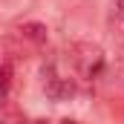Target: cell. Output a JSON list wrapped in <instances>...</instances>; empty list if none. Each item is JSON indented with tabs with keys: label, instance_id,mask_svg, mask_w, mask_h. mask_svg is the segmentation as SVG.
<instances>
[{
	"label": "cell",
	"instance_id": "obj_1",
	"mask_svg": "<svg viewBox=\"0 0 124 124\" xmlns=\"http://www.w3.org/2000/svg\"><path fill=\"white\" fill-rule=\"evenodd\" d=\"M72 55H75L78 66H81L87 75H95V72L101 69V61H104V52H101V46H95V43H72Z\"/></svg>",
	"mask_w": 124,
	"mask_h": 124
},
{
	"label": "cell",
	"instance_id": "obj_2",
	"mask_svg": "<svg viewBox=\"0 0 124 124\" xmlns=\"http://www.w3.org/2000/svg\"><path fill=\"white\" fill-rule=\"evenodd\" d=\"M46 95L55 98V101L72 98V95H75V84H72L69 78H55V75H49V78H46Z\"/></svg>",
	"mask_w": 124,
	"mask_h": 124
},
{
	"label": "cell",
	"instance_id": "obj_3",
	"mask_svg": "<svg viewBox=\"0 0 124 124\" xmlns=\"http://www.w3.org/2000/svg\"><path fill=\"white\" fill-rule=\"evenodd\" d=\"M20 38H26L32 43H46V38H49V29H46V23H38V20H26V23H20Z\"/></svg>",
	"mask_w": 124,
	"mask_h": 124
},
{
	"label": "cell",
	"instance_id": "obj_4",
	"mask_svg": "<svg viewBox=\"0 0 124 124\" xmlns=\"http://www.w3.org/2000/svg\"><path fill=\"white\" fill-rule=\"evenodd\" d=\"M9 90H12V66L0 63V98H6Z\"/></svg>",
	"mask_w": 124,
	"mask_h": 124
},
{
	"label": "cell",
	"instance_id": "obj_5",
	"mask_svg": "<svg viewBox=\"0 0 124 124\" xmlns=\"http://www.w3.org/2000/svg\"><path fill=\"white\" fill-rule=\"evenodd\" d=\"M0 124H29V121L20 110H9V113H0Z\"/></svg>",
	"mask_w": 124,
	"mask_h": 124
},
{
	"label": "cell",
	"instance_id": "obj_6",
	"mask_svg": "<svg viewBox=\"0 0 124 124\" xmlns=\"http://www.w3.org/2000/svg\"><path fill=\"white\" fill-rule=\"evenodd\" d=\"M116 9H118V17H124V0H116Z\"/></svg>",
	"mask_w": 124,
	"mask_h": 124
},
{
	"label": "cell",
	"instance_id": "obj_7",
	"mask_svg": "<svg viewBox=\"0 0 124 124\" xmlns=\"http://www.w3.org/2000/svg\"><path fill=\"white\" fill-rule=\"evenodd\" d=\"M29 124H49L46 118H38V121H29Z\"/></svg>",
	"mask_w": 124,
	"mask_h": 124
},
{
	"label": "cell",
	"instance_id": "obj_8",
	"mask_svg": "<svg viewBox=\"0 0 124 124\" xmlns=\"http://www.w3.org/2000/svg\"><path fill=\"white\" fill-rule=\"evenodd\" d=\"M61 124H78V121H69V118H66V121H61Z\"/></svg>",
	"mask_w": 124,
	"mask_h": 124
},
{
	"label": "cell",
	"instance_id": "obj_9",
	"mask_svg": "<svg viewBox=\"0 0 124 124\" xmlns=\"http://www.w3.org/2000/svg\"><path fill=\"white\" fill-rule=\"evenodd\" d=\"M0 113H3V101H0Z\"/></svg>",
	"mask_w": 124,
	"mask_h": 124
}]
</instances>
